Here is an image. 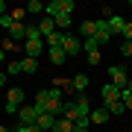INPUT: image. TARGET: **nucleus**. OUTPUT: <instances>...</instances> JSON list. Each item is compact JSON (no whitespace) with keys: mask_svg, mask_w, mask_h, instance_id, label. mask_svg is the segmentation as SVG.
<instances>
[{"mask_svg":"<svg viewBox=\"0 0 132 132\" xmlns=\"http://www.w3.org/2000/svg\"><path fill=\"white\" fill-rule=\"evenodd\" d=\"M73 9H76L73 0H53V3L44 6V15H47V18H59V15H71Z\"/></svg>","mask_w":132,"mask_h":132,"instance_id":"1","label":"nucleus"},{"mask_svg":"<svg viewBox=\"0 0 132 132\" xmlns=\"http://www.w3.org/2000/svg\"><path fill=\"white\" fill-rule=\"evenodd\" d=\"M6 100H9V103H6V112H9V114H15V112L21 109V103H24V88H9Z\"/></svg>","mask_w":132,"mask_h":132,"instance_id":"2","label":"nucleus"},{"mask_svg":"<svg viewBox=\"0 0 132 132\" xmlns=\"http://www.w3.org/2000/svg\"><path fill=\"white\" fill-rule=\"evenodd\" d=\"M18 120H21V126H35V120H38L35 106H21L18 109Z\"/></svg>","mask_w":132,"mask_h":132,"instance_id":"3","label":"nucleus"},{"mask_svg":"<svg viewBox=\"0 0 132 132\" xmlns=\"http://www.w3.org/2000/svg\"><path fill=\"white\" fill-rule=\"evenodd\" d=\"M109 76H112V85H118V88H126V82H129V76H126V71H123L120 65H112L109 68Z\"/></svg>","mask_w":132,"mask_h":132,"instance_id":"4","label":"nucleus"},{"mask_svg":"<svg viewBox=\"0 0 132 132\" xmlns=\"http://www.w3.org/2000/svg\"><path fill=\"white\" fill-rule=\"evenodd\" d=\"M62 47H65V53H68V56H79V53H82V41H79L76 35L65 32V44H62Z\"/></svg>","mask_w":132,"mask_h":132,"instance_id":"5","label":"nucleus"},{"mask_svg":"<svg viewBox=\"0 0 132 132\" xmlns=\"http://www.w3.org/2000/svg\"><path fill=\"white\" fill-rule=\"evenodd\" d=\"M103 100H106L103 106L118 103V100H120V88H118V85H112V82H106V85H103Z\"/></svg>","mask_w":132,"mask_h":132,"instance_id":"6","label":"nucleus"},{"mask_svg":"<svg viewBox=\"0 0 132 132\" xmlns=\"http://www.w3.org/2000/svg\"><path fill=\"white\" fill-rule=\"evenodd\" d=\"M73 106H76V112H79V118H91V100H88V94H79L73 100Z\"/></svg>","mask_w":132,"mask_h":132,"instance_id":"7","label":"nucleus"},{"mask_svg":"<svg viewBox=\"0 0 132 132\" xmlns=\"http://www.w3.org/2000/svg\"><path fill=\"white\" fill-rule=\"evenodd\" d=\"M53 123H56V118H53L50 112H44V114H38L35 129H38V132H47V129H53Z\"/></svg>","mask_w":132,"mask_h":132,"instance_id":"8","label":"nucleus"},{"mask_svg":"<svg viewBox=\"0 0 132 132\" xmlns=\"http://www.w3.org/2000/svg\"><path fill=\"white\" fill-rule=\"evenodd\" d=\"M97 44H106L109 38H112V29H109V21H97Z\"/></svg>","mask_w":132,"mask_h":132,"instance_id":"9","label":"nucleus"},{"mask_svg":"<svg viewBox=\"0 0 132 132\" xmlns=\"http://www.w3.org/2000/svg\"><path fill=\"white\" fill-rule=\"evenodd\" d=\"M76 123L68 120V118H56V123H53V132H73Z\"/></svg>","mask_w":132,"mask_h":132,"instance_id":"10","label":"nucleus"},{"mask_svg":"<svg viewBox=\"0 0 132 132\" xmlns=\"http://www.w3.org/2000/svg\"><path fill=\"white\" fill-rule=\"evenodd\" d=\"M38 32H41V35H50V32H56V24H53V18H47V15H44V18L41 21H38Z\"/></svg>","mask_w":132,"mask_h":132,"instance_id":"11","label":"nucleus"},{"mask_svg":"<svg viewBox=\"0 0 132 132\" xmlns=\"http://www.w3.org/2000/svg\"><path fill=\"white\" fill-rule=\"evenodd\" d=\"M79 32H82V38H94L97 35V21H82V24H79Z\"/></svg>","mask_w":132,"mask_h":132,"instance_id":"12","label":"nucleus"},{"mask_svg":"<svg viewBox=\"0 0 132 132\" xmlns=\"http://www.w3.org/2000/svg\"><path fill=\"white\" fill-rule=\"evenodd\" d=\"M41 50H44L41 41H27V44H24V53H27V56H32V59L41 56Z\"/></svg>","mask_w":132,"mask_h":132,"instance_id":"13","label":"nucleus"},{"mask_svg":"<svg viewBox=\"0 0 132 132\" xmlns=\"http://www.w3.org/2000/svg\"><path fill=\"white\" fill-rule=\"evenodd\" d=\"M123 27H126V21H123L120 15H112V18H109V29H112V35L123 32Z\"/></svg>","mask_w":132,"mask_h":132,"instance_id":"14","label":"nucleus"},{"mask_svg":"<svg viewBox=\"0 0 132 132\" xmlns=\"http://www.w3.org/2000/svg\"><path fill=\"white\" fill-rule=\"evenodd\" d=\"M50 62H53V65H65V62H68L65 47H53V50H50Z\"/></svg>","mask_w":132,"mask_h":132,"instance_id":"15","label":"nucleus"},{"mask_svg":"<svg viewBox=\"0 0 132 132\" xmlns=\"http://www.w3.org/2000/svg\"><path fill=\"white\" fill-rule=\"evenodd\" d=\"M21 71H24V73H35V71H38V59L24 56V59H21Z\"/></svg>","mask_w":132,"mask_h":132,"instance_id":"16","label":"nucleus"},{"mask_svg":"<svg viewBox=\"0 0 132 132\" xmlns=\"http://www.w3.org/2000/svg\"><path fill=\"white\" fill-rule=\"evenodd\" d=\"M71 85H73V91H79V94H82V91L88 88V76H85V73H76L73 79H71Z\"/></svg>","mask_w":132,"mask_h":132,"instance_id":"17","label":"nucleus"},{"mask_svg":"<svg viewBox=\"0 0 132 132\" xmlns=\"http://www.w3.org/2000/svg\"><path fill=\"white\" fill-rule=\"evenodd\" d=\"M44 38H47V47H50V50L65 44V32H50V35H44Z\"/></svg>","mask_w":132,"mask_h":132,"instance_id":"18","label":"nucleus"},{"mask_svg":"<svg viewBox=\"0 0 132 132\" xmlns=\"http://www.w3.org/2000/svg\"><path fill=\"white\" fill-rule=\"evenodd\" d=\"M53 24H56V32H65V29H71V15H59V18H53Z\"/></svg>","mask_w":132,"mask_h":132,"instance_id":"19","label":"nucleus"},{"mask_svg":"<svg viewBox=\"0 0 132 132\" xmlns=\"http://www.w3.org/2000/svg\"><path fill=\"white\" fill-rule=\"evenodd\" d=\"M103 109H109V114H112V118H120V114L126 112V106H123V100H118V103H109V106H103Z\"/></svg>","mask_w":132,"mask_h":132,"instance_id":"20","label":"nucleus"},{"mask_svg":"<svg viewBox=\"0 0 132 132\" xmlns=\"http://www.w3.org/2000/svg\"><path fill=\"white\" fill-rule=\"evenodd\" d=\"M9 38H12V41H18V38H27V27H24V24H12Z\"/></svg>","mask_w":132,"mask_h":132,"instance_id":"21","label":"nucleus"},{"mask_svg":"<svg viewBox=\"0 0 132 132\" xmlns=\"http://www.w3.org/2000/svg\"><path fill=\"white\" fill-rule=\"evenodd\" d=\"M109 120V109H94L91 112V123H106Z\"/></svg>","mask_w":132,"mask_h":132,"instance_id":"22","label":"nucleus"},{"mask_svg":"<svg viewBox=\"0 0 132 132\" xmlns=\"http://www.w3.org/2000/svg\"><path fill=\"white\" fill-rule=\"evenodd\" d=\"M44 6H47V3H41V0H29L24 9H27V12H32V15H41V12H44Z\"/></svg>","mask_w":132,"mask_h":132,"instance_id":"23","label":"nucleus"},{"mask_svg":"<svg viewBox=\"0 0 132 132\" xmlns=\"http://www.w3.org/2000/svg\"><path fill=\"white\" fill-rule=\"evenodd\" d=\"M6 73H9V76H18V73H24V71H21V59H12L9 65H6Z\"/></svg>","mask_w":132,"mask_h":132,"instance_id":"24","label":"nucleus"},{"mask_svg":"<svg viewBox=\"0 0 132 132\" xmlns=\"http://www.w3.org/2000/svg\"><path fill=\"white\" fill-rule=\"evenodd\" d=\"M82 47H85V53H88V56H91V53H100L97 38H85V44H82Z\"/></svg>","mask_w":132,"mask_h":132,"instance_id":"25","label":"nucleus"},{"mask_svg":"<svg viewBox=\"0 0 132 132\" xmlns=\"http://www.w3.org/2000/svg\"><path fill=\"white\" fill-rule=\"evenodd\" d=\"M27 41H41V32H38V27H27Z\"/></svg>","mask_w":132,"mask_h":132,"instance_id":"26","label":"nucleus"},{"mask_svg":"<svg viewBox=\"0 0 132 132\" xmlns=\"http://www.w3.org/2000/svg\"><path fill=\"white\" fill-rule=\"evenodd\" d=\"M120 100H123L126 109H132V91H129V88H120Z\"/></svg>","mask_w":132,"mask_h":132,"instance_id":"27","label":"nucleus"},{"mask_svg":"<svg viewBox=\"0 0 132 132\" xmlns=\"http://www.w3.org/2000/svg\"><path fill=\"white\" fill-rule=\"evenodd\" d=\"M12 24H18V21H15V18H12L9 12H6L3 18H0V27H3V29H12Z\"/></svg>","mask_w":132,"mask_h":132,"instance_id":"28","label":"nucleus"},{"mask_svg":"<svg viewBox=\"0 0 132 132\" xmlns=\"http://www.w3.org/2000/svg\"><path fill=\"white\" fill-rule=\"evenodd\" d=\"M47 100H59V103H62V88H50L47 91Z\"/></svg>","mask_w":132,"mask_h":132,"instance_id":"29","label":"nucleus"},{"mask_svg":"<svg viewBox=\"0 0 132 132\" xmlns=\"http://www.w3.org/2000/svg\"><path fill=\"white\" fill-rule=\"evenodd\" d=\"M126 41H132V21H126V27H123V32H120Z\"/></svg>","mask_w":132,"mask_h":132,"instance_id":"30","label":"nucleus"},{"mask_svg":"<svg viewBox=\"0 0 132 132\" xmlns=\"http://www.w3.org/2000/svg\"><path fill=\"white\" fill-rule=\"evenodd\" d=\"M120 53H123V56H129V59H132V41H123V47H120Z\"/></svg>","mask_w":132,"mask_h":132,"instance_id":"31","label":"nucleus"},{"mask_svg":"<svg viewBox=\"0 0 132 132\" xmlns=\"http://www.w3.org/2000/svg\"><path fill=\"white\" fill-rule=\"evenodd\" d=\"M3 50H18V41H12V38H6V41H3Z\"/></svg>","mask_w":132,"mask_h":132,"instance_id":"32","label":"nucleus"},{"mask_svg":"<svg viewBox=\"0 0 132 132\" xmlns=\"http://www.w3.org/2000/svg\"><path fill=\"white\" fill-rule=\"evenodd\" d=\"M24 12H27V9H12L9 15H12V18H15V21H18V24H21V18H24Z\"/></svg>","mask_w":132,"mask_h":132,"instance_id":"33","label":"nucleus"},{"mask_svg":"<svg viewBox=\"0 0 132 132\" xmlns=\"http://www.w3.org/2000/svg\"><path fill=\"white\" fill-rule=\"evenodd\" d=\"M15 132H38L35 126H15Z\"/></svg>","mask_w":132,"mask_h":132,"instance_id":"34","label":"nucleus"},{"mask_svg":"<svg viewBox=\"0 0 132 132\" xmlns=\"http://www.w3.org/2000/svg\"><path fill=\"white\" fill-rule=\"evenodd\" d=\"M6 12H9V6H6V3H3V0H0V18H3V15H6Z\"/></svg>","mask_w":132,"mask_h":132,"instance_id":"35","label":"nucleus"},{"mask_svg":"<svg viewBox=\"0 0 132 132\" xmlns=\"http://www.w3.org/2000/svg\"><path fill=\"white\" fill-rule=\"evenodd\" d=\"M3 59H6V50H3V47H0V62H3Z\"/></svg>","mask_w":132,"mask_h":132,"instance_id":"36","label":"nucleus"},{"mask_svg":"<svg viewBox=\"0 0 132 132\" xmlns=\"http://www.w3.org/2000/svg\"><path fill=\"white\" fill-rule=\"evenodd\" d=\"M0 85H6V73H0Z\"/></svg>","mask_w":132,"mask_h":132,"instance_id":"37","label":"nucleus"},{"mask_svg":"<svg viewBox=\"0 0 132 132\" xmlns=\"http://www.w3.org/2000/svg\"><path fill=\"white\" fill-rule=\"evenodd\" d=\"M73 132H88V129H79V126H76V129H73Z\"/></svg>","mask_w":132,"mask_h":132,"instance_id":"38","label":"nucleus"},{"mask_svg":"<svg viewBox=\"0 0 132 132\" xmlns=\"http://www.w3.org/2000/svg\"><path fill=\"white\" fill-rule=\"evenodd\" d=\"M126 88H129V91H132V79H129V82H126Z\"/></svg>","mask_w":132,"mask_h":132,"instance_id":"39","label":"nucleus"}]
</instances>
